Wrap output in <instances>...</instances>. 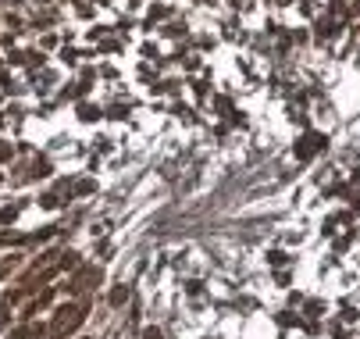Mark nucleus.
<instances>
[{
	"label": "nucleus",
	"mask_w": 360,
	"mask_h": 339,
	"mask_svg": "<svg viewBox=\"0 0 360 339\" xmlns=\"http://www.w3.org/2000/svg\"><path fill=\"white\" fill-rule=\"evenodd\" d=\"M318 151H321V136H314V132H311V136H303V139H300L296 158H303V161H307V158H314Z\"/></svg>",
	"instance_id": "nucleus-1"
}]
</instances>
